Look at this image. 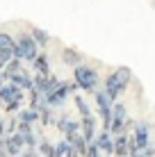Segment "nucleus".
I'll return each instance as SVG.
<instances>
[{"instance_id": "obj_1", "label": "nucleus", "mask_w": 155, "mask_h": 157, "mask_svg": "<svg viewBox=\"0 0 155 157\" xmlns=\"http://www.w3.org/2000/svg\"><path fill=\"white\" fill-rule=\"evenodd\" d=\"M130 80H132V71L128 66L116 68L114 73H110L107 78H105V91H107L112 102H116V98H119V96L126 91V86L130 84Z\"/></svg>"}, {"instance_id": "obj_2", "label": "nucleus", "mask_w": 155, "mask_h": 157, "mask_svg": "<svg viewBox=\"0 0 155 157\" xmlns=\"http://www.w3.org/2000/svg\"><path fill=\"white\" fill-rule=\"evenodd\" d=\"M73 82L82 91H87V94H96V91H98V84H100V78H98V71H96L94 66L82 64V66L73 68Z\"/></svg>"}, {"instance_id": "obj_3", "label": "nucleus", "mask_w": 155, "mask_h": 157, "mask_svg": "<svg viewBox=\"0 0 155 157\" xmlns=\"http://www.w3.org/2000/svg\"><path fill=\"white\" fill-rule=\"evenodd\" d=\"M39 57V46L32 39V34H21L16 39L14 46V59H21V62H34Z\"/></svg>"}, {"instance_id": "obj_4", "label": "nucleus", "mask_w": 155, "mask_h": 157, "mask_svg": "<svg viewBox=\"0 0 155 157\" xmlns=\"http://www.w3.org/2000/svg\"><path fill=\"white\" fill-rule=\"evenodd\" d=\"M94 100H96V109H98L100 118H103V130H105V132H110L114 102L110 100V96H107V91H105V89H98V91H96V94H94Z\"/></svg>"}, {"instance_id": "obj_5", "label": "nucleus", "mask_w": 155, "mask_h": 157, "mask_svg": "<svg viewBox=\"0 0 155 157\" xmlns=\"http://www.w3.org/2000/svg\"><path fill=\"white\" fill-rule=\"evenodd\" d=\"M78 89H80V86H78L76 82H62L55 91H50L48 96H44V98H46V105L50 107V109H52V107H60V105H64V100H66L71 94H76Z\"/></svg>"}, {"instance_id": "obj_6", "label": "nucleus", "mask_w": 155, "mask_h": 157, "mask_svg": "<svg viewBox=\"0 0 155 157\" xmlns=\"http://www.w3.org/2000/svg\"><path fill=\"white\" fill-rule=\"evenodd\" d=\"M126 128H128V112H126V105H121V102H114L110 134H112V137H121V134H126Z\"/></svg>"}, {"instance_id": "obj_7", "label": "nucleus", "mask_w": 155, "mask_h": 157, "mask_svg": "<svg viewBox=\"0 0 155 157\" xmlns=\"http://www.w3.org/2000/svg\"><path fill=\"white\" fill-rule=\"evenodd\" d=\"M23 146H25V139H23V134H18V132L7 134V137L0 141V148L7 150V155H9V157H18V155H23Z\"/></svg>"}, {"instance_id": "obj_8", "label": "nucleus", "mask_w": 155, "mask_h": 157, "mask_svg": "<svg viewBox=\"0 0 155 157\" xmlns=\"http://www.w3.org/2000/svg\"><path fill=\"white\" fill-rule=\"evenodd\" d=\"M130 137L139 150H146L151 146V128H148V123H137L135 130L130 132Z\"/></svg>"}, {"instance_id": "obj_9", "label": "nucleus", "mask_w": 155, "mask_h": 157, "mask_svg": "<svg viewBox=\"0 0 155 157\" xmlns=\"http://www.w3.org/2000/svg\"><path fill=\"white\" fill-rule=\"evenodd\" d=\"M23 96H25V91L21 89V86H16L14 82H7L2 89H0V102H2L5 107L12 105V102H21Z\"/></svg>"}, {"instance_id": "obj_10", "label": "nucleus", "mask_w": 155, "mask_h": 157, "mask_svg": "<svg viewBox=\"0 0 155 157\" xmlns=\"http://www.w3.org/2000/svg\"><path fill=\"white\" fill-rule=\"evenodd\" d=\"M60 84H62V80L55 78V75H34V89L39 91L41 96H48L50 91H55Z\"/></svg>"}, {"instance_id": "obj_11", "label": "nucleus", "mask_w": 155, "mask_h": 157, "mask_svg": "<svg viewBox=\"0 0 155 157\" xmlns=\"http://www.w3.org/2000/svg\"><path fill=\"white\" fill-rule=\"evenodd\" d=\"M80 132H82V137L87 139L89 144L96 141V137H98V121H96V116H87V118H80Z\"/></svg>"}, {"instance_id": "obj_12", "label": "nucleus", "mask_w": 155, "mask_h": 157, "mask_svg": "<svg viewBox=\"0 0 155 157\" xmlns=\"http://www.w3.org/2000/svg\"><path fill=\"white\" fill-rule=\"evenodd\" d=\"M96 146L100 148V153L103 155H114V137H112L110 132H105V130H100L98 137H96Z\"/></svg>"}, {"instance_id": "obj_13", "label": "nucleus", "mask_w": 155, "mask_h": 157, "mask_svg": "<svg viewBox=\"0 0 155 157\" xmlns=\"http://www.w3.org/2000/svg\"><path fill=\"white\" fill-rule=\"evenodd\" d=\"M62 62L68 64V66H73V68H78V66L84 64V55H80V52L73 50V48H64L62 50Z\"/></svg>"}, {"instance_id": "obj_14", "label": "nucleus", "mask_w": 155, "mask_h": 157, "mask_svg": "<svg viewBox=\"0 0 155 157\" xmlns=\"http://www.w3.org/2000/svg\"><path fill=\"white\" fill-rule=\"evenodd\" d=\"M114 157H130V137H114Z\"/></svg>"}, {"instance_id": "obj_15", "label": "nucleus", "mask_w": 155, "mask_h": 157, "mask_svg": "<svg viewBox=\"0 0 155 157\" xmlns=\"http://www.w3.org/2000/svg\"><path fill=\"white\" fill-rule=\"evenodd\" d=\"M9 82H14L16 86H21L23 91H32V89H34V78H32V75H30L28 71H21V73H16L14 78L9 80Z\"/></svg>"}, {"instance_id": "obj_16", "label": "nucleus", "mask_w": 155, "mask_h": 157, "mask_svg": "<svg viewBox=\"0 0 155 157\" xmlns=\"http://www.w3.org/2000/svg\"><path fill=\"white\" fill-rule=\"evenodd\" d=\"M32 68H34L37 75H52V73H50V62H48V55H46V52H39V57L32 62Z\"/></svg>"}, {"instance_id": "obj_17", "label": "nucleus", "mask_w": 155, "mask_h": 157, "mask_svg": "<svg viewBox=\"0 0 155 157\" xmlns=\"http://www.w3.org/2000/svg\"><path fill=\"white\" fill-rule=\"evenodd\" d=\"M66 141H68V144H71V146H73V148H76V150H78V153H80V155H82V157H84V155H87V148H89V141H87V139H84V137H82V132H80V134H73V137H68V139H66Z\"/></svg>"}, {"instance_id": "obj_18", "label": "nucleus", "mask_w": 155, "mask_h": 157, "mask_svg": "<svg viewBox=\"0 0 155 157\" xmlns=\"http://www.w3.org/2000/svg\"><path fill=\"white\" fill-rule=\"evenodd\" d=\"M37 121H41V116H39V112H37V109H30V107H28V109H23V112L18 114V123H28V125H34Z\"/></svg>"}, {"instance_id": "obj_19", "label": "nucleus", "mask_w": 155, "mask_h": 157, "mask_svg": "<svg viewBox=\"0 0 155 157\" xmlns=\"http://www.w3.org/2000/svg\"><path fill=\"white\" fill-rule=\"evenodd\" d=\"M32 39L37 41V46H48L50 43V34L41 28H32Z\"/></svg>"}, {"instance_id": "obj_20", "label": "nucleus", "mask_w": 155, "mask_h": 157, "mask_svg": "<svg viewBox=\"0 0 155 157\" xmlns=\"http://www.w3.org/2000/svg\"><path fill=\"white\" fill-rule=\"evenodd\" d=\"M21 71H23V68H21V59H12V62H9L7 66L2 68V73H5V78H7V82L14 78L16 73H21Z\"/></svg>"}, {"instance_id": "obj_21", "label": "nucleus", "mask_w": 155, "mask_h": 157, "mask_svg": "<svg viewBox=\"0 0 155 157\" xmlns=\"http://www.w3.org/2000/svg\"><path fill=\"white\" fill-rule=\"evenodd\" d=\"M73 102H76V107H78V112H80V116H82V118L94 116V114H91V107H89V102L84 100L82 96H76V98H73Z\"/></svg>"}, {"instance_id": "obj_22", "label": "nucleus", "mask_w": 155, "mask_h": 157, "mask_svg": "<svg viewBox=\"0 0 155 157\" xmlns=\"http://www.w3.org/2000/svg\"><path fill=\"white\" fill-rule=\"evenodd\" d=\"M39 153L41 157H57V150H55V144H50V141H41L39 144Z\"/></svg>"}, {"instance_id": "obj_23", "label": "nucleus", "mask_w": 155, "mask_h": 157, "mask_svg": "<svg viewBox=\"0 0 155 157\" xmlns=\"http://www.w3.org/2000/svg\"><path fill=\"white\" fill-rule=\"evenodd\" d=\"M14 46H16V41L12 39V36L5 34V32H0V52L2 50H14Z\"/></svg>"}, {"instance_id": "obj_24", "label": "nucleus", "mask_w": 155, "mask_h": 157, "mask_svg": "<svg viewBox=\"0 0 155 157\" xmlns=\"http://www.w3.org/2000/svg\"><path fill=\"white\" fill-rule=\"evenodd\" d=\"M55 150H57V157H66L68 150H71V144H68L66 139H62V141L55 144Z\"/></svg>"}, {"instance_id": "obj_25", "label": "nucleus", "mask_w": 155, "mask_h": 157, "mask_svg": "<svg viewBox=\"0 0 155 157\" xmlns=\"http://www.w3.org/2000/svg\"><path fill=\"white\" fill-rule=\"evenodd\" d=\"M39 116H41V123H44V125H50V123L55 121V118H52V109H50V107L41 109V112H39Z\"/></svg>"}, {"instance_id": "obj_26", "label": "nucleus", "mask_w": 155, "mask_h": 157, "mask_svg": "<svg viewBox=\"0 0 155 157\" xmlns=\"http://www.w3.org/2000/svg\"><path fill=\"white\" fill-rule=\"evenodd\" d=\"M23 139H25V146H28V150H32V148H37V146H39V141H37V137H34V132L23 134Z\"/></svg>"}, {"instance_id": "obj_27", "label": "nucleus", "mask_w": 155, "mask_h": 157, "mask_svg": "<svg viewBox=\"0 0 155 157\" xmlns=\"http://www.w3.org/2000/svg\"><path fill=\"white\" fill-rule=\"evenodd\" d=\"M68 121H71V118H68L66 114H62V116H60V118H57V121H55L57 130H60V132H64V130H66V125H68Z\"/></svg>"}, {"instance_id": "obj_28", "label": "nucleus", "mask_w": 155, "mask_h": 157, "mask_svg": "<svg viewBox=\"0 0 155 157\" xmlns=\"http://www.w3.org/2000/svg\"><path fill=\"white\" fill-rule=\"evenodd\" d=\"M84 157H103V153H100V148L96 144H89V148H87V155Z\"/></svg>"}, {"instance_id": "obj_29", "label": "nucleus", "mask_w": 155, "mask_h": 157, "mask_svg": "<svg viewBox=\"0 0 155 157\" xmlns=\"http://www.w3.org/2000/svg\"><path fill=\"white\" fill-rule=\"evenodd\" d=\"M5 109H7V112H12V114H14V112H18V109H21V102H12V105H7Z\"/></svg>"}, {"instance_id": "obj_30", "label": "nucleus", "mask_w": 155, "mask_h": 157, "mask_svg": "<svg viewBox=\"0 0 155 157\" xmlns=\"http://www.w3.org/2000/svg\"><path fill=\"white\" fill-rule=\"evenodd\" d=\"M5 137H7V125H5V123L0 121V141H2Z\"/></svg>"}, {"instance_id": "obj_31", "label": "nucleus", "mask_w": 155, "mask_h": 157, "mask_svg": "<svg viewBox=\"0 0 155 157\" xmlns=\"http://www.w3.org/2000/svg\"><path fill=\"white\" fill-rule=\"evenodd\" d=\"M18 157H41V155H37L34 150H25V153H23V155H18Z\"/></svg>"}, {"instance_id": "obj_32", "label": "nucleus", "mask_w": 155, "mask_h": 157, "mask_svg": "<svg viewBox=\"0 0 155 157\" xmlns=\"http://www.w3.org/2000/svg\"><path fill=\"white\" fill-rule=\"evenodd\" d=\"M5 84H7V78H5V73H2V71H0V89H2V86H5Z\"/></svg>"}, {"instance_id": "obj_33", "label": "nucleus", "mask_w": 155, "mask_h": 157, "mask_svg": "<svg viewBox=\"0 0 155 157\" xmlns=\"http://www.w3.org/2000/svg\"><path fill=\"white\" fill-rule=\"evenodd\" d=\"M130 157H144V150H137V153H132Z\"/></svg>"}, {"instance_id": "obj_34", "label": "nucleus", "mask_w": 155, "mask_h": 157, "mask_svg": "<svg viewBox=\"0 0 155 157\" xmlns=\"http://www.w3.org/2000/svg\"><path fill=\"white\" fill-rule=\"evenodd\" d=\"M0 157H9V155H7V150H2V148H0Z\"/></svg>"}, {"instance_id": "obj_35", "label": "nucleus", "mask_w": 155, "mask_h": 157, "mask_svg": "<svg viewBox=\"0 0 155 157\" xmlns=\"http://www.w3.org/2000/svg\"><path fill=\"white\" fill-rule=\"evenodd\" d=\"M105 157H114V155H105Z\"/></svg>"}]
</instances>
